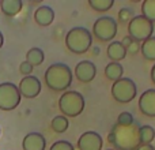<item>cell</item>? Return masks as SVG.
Returning <instances> with one entry per match:
<instances>
[{
  "mask_svg": "<svg viewBox=\"0 0 155 150\" xmlns=\"http://www.w3.org/2000/svg\"><path fill=\"white\" fill-rule=\"evenodd\" d=\"M139 128L136 121L131 126H120L116 123L109 134V142L118 150H136L140 145Z\"/></svg>",
  "mask_w": 155,
  "mask_h": 150,
  "instance_id": "1",
  "label": "cell"
},
{
  "mask_svg": "<svg viewBox=\"0 0 155 150\" xmlns=\"http://www.w3.org/2000/svg\"><path fill=\"white\" fill-rule=\"evenodd\" d=\"M45 83L54 91H64L72 83V71L67 64L54 63L45 71Z\"/></svg>",
  "mask_w": 155,
  "mask_h": 150,
  "instance_id": "2",
  "label": "cell"
},
{
  "mask_svg": "<svg viewBox=\"0 0 155 150\" xmlns=\"http://www.w3.org/2000/svg\"><path fill=\"white\" fill-rule=\"evenodd\" d=\"M68 51L75 55H83L93 45V36L84 27H72L65 36Z\"/></svg>",
  "mask_w": 155,
  "mask_h": 150,
  "instance_id": "3",
  "label": "cell"
},
{
  "mask_svg": "<svg viewBox=\"0 0 155 150\" xmlns=\"http://www.w3.org/2000/svg\"><path fill=\"white\" fill-rule=\"evenodd\" d=\"M59 108L65 118H76L84 109V98L79 91H65L59 100Z\"/></svg>",
  "mask_w": 155,
  "mask_h": 150,
  "instance_id": "4",
  "label": "cell"
},
{
  "mask_svg": "<svg viewBox=\"0 0 155 150\" xmlns=\"http://www.w3.org/2000/svg\"><path fill=\"white\" fill-rule=\"evenodd\" d=\"M128 33L129 37L134 41H146L153 37L154 33V23L144 18L143 15H136L129 21L128 23Z\"/></svg>",
  "mask_w": 155,
  "mask_h": 150,
  "instance_id": "5",
  "label": "cell"
},
{
  "mask_svg": "<svg viewBox=\"0 0 155 150\" xmlns=\"http://www.w3.org/2000/svg\"><path fill=\"white\" fill-rule=\"evenodd\" d=\"M136 93H137L136 85L129 78H121V79L113 82L112 96L117 102H121V104L131 102L136 97Z\"/></svg>",
  "mask_w": 155,
  "mask_h": 150,
  "instance_id": "6",
  "label": "cell"
},
{
  "mask_svg": "<svg viewBox=\"0 0 155 150\" xmlns=\"http://www.w3.org/2000/svg\"><path fill=\"white\" fill-rule=\"evenodd\" d=\"M21 93L16 85L4 82L0 85V109L12 111L21 102Z\"/></svg>",
  "mask_w": 155,
  "mask_h": 150,
  "instance_id": "7",
  "label": "cell"
},
{
  "mask_svg": "<svg viewBox=\"0 0 155 150\" xmlns=\"http://www.w3.org/2000/svg\"><path fill=\"white\" fill-rule=\"evenodd\" d=\"M93 34L99 41H112L117 34V22L110 16H101L94 22Z\"/></svg>",
  "mask_w": 155,
  "mask_h": 150,
  "instance_id": "8",
  "label": "cell"
},
{
  "mask_svg": "<svg viewBox=\"0 0 155 150\" xmlns=\"http://www.w3.org/2000/svg\"><path fill=\"white\" fill-rule=\"evenodd\" d=\"M18 89L21 96H23L25 98H35L41 93V82L37 77L29 75L22 78Z\"/></svg>",
  "mask_w": 155,
  "mask_h": 150,
  "instance_id": "9",
  "label": "cell"
},
{
  "mask_svg": "<svg viewBox=\"0 0 155 150\" xmlns=\"http://www.w3.org/2000/svg\"><path fill=\"white\" fill-rule=\"evenodd\" d=\"M104 141L102 137L95 131H86L78 139L79 150H102Z\"/></svg>",
  "mask_w": 155,
  "mask_h": 150,
  "instance_id": "10",
  "label": "cell"
},
{
  "mask_svg": "<svg viewBox=\"0 0 155 150\" xmlns=\"http://www.w3.org/2000/svg\"><path fill=\"white\" fill-rule=\"evenodd\" d=\"M95 74H97L95 64L88 62V60H82V62L78 63L75 67V77L83 83L91 82L95 78Z\"/></svg>",
  "mask_w": 155,
  "mask_h": 150,
  "instance_id": "11",
  "label": "cell"
},
{
  "mask_svg": "<svg viewBox=\"0 0 155 150\" xmlns=\"http://www.w3.org/2000/svg\"><path fill=\"white\" fill-rule=\"evenodd\" d=\"M139 109L143 115L155 118V89H148L140 96Z\"/></svg>",
  "mask_w": 155,
  "mask_h": 150,
  "instance_id": "12",
  "label": "cell"
},
{
  "mask_svg": "<svg viewBox=\"0 0 155 150\" xmlns=\"http://www.w3.org/2000/svg\"><path fill=\"white\" fill-rule=\"evenodd\" d=\"M23 150H45L46 141L40 132H30L22 141Z\"/></svg>",
  "mask_w": 155,
  "mask_h": 150,
  "instance_id": "13",
  "label": "cell"
},
{
  "mask_svg": "<svg viewBox=\"0 0 155 150\" xmlns=\"http://www.w3.org/2000/svg\"><path fill=\"white\" fill-rule=\"evenodd\" d=\"M54 19V11L48 5H41L34 12V21L40 26H49Z\"/></svg>",
  "mask_w": 155,
  "mask_h": 150,
  "instance_id": "14",
  "label": "cell"
},
{
  "mask_svg": "<svg viewBox=\"0 0 155 150\" xmlns=\"http://www.w3.org/2000/svg\"><path fill=\"white\" fill-rule=\"evenodd\" d=\"M107 56L114 63L121 62L127 56V49L124 48L121 41H113L112 44H109V46H107Z\"/></svg>",
  "mask_w": 155,
  "mask_h": 150,
  "instance_id": "15",
  "label": "cell"
},
{
  "mask_svg": "<svg viewBox=\"0 0 155 150\" xmlns=\"http://www.w3.org/2000/svg\"><path fill=\"white\" fill-rule=\"evenodd\" d=\"M0 10L7 16H14L22 10V0H2Z\"/></svg>",
  "mask_w": 155,
  "mask_h": 150,
  "instance_id": "16",
  "label": "cell"
},
{
  "mask_svg": "<svg viewBox=\"0 0 155 150\" xmlns=\"http://www.w3.org/2000/svg\"><path fill=\"white\" fill-rule=\"evenodd\" d=\"M123 74H124V68L120 63L110 62L109 64L105 67V77H106L107 79L113 80V82L121 79V78H123Z\"/></svg>",
  "mask_w": 155,
  "mask_h": 150,
  "instance_id": "17",
  "label": "cell"
},
{
  "mask_svg": "<svg viewBox=\"0 0 155 150\" xmlns=\"http://www.w3.org/2000/svg\"><path fill=\"white\" fill-rule=\"evenodd\" d=\"M140 51H142V55L144 56L146 60L155 62V37H150L148 40L143 41Z\"/></svg>",
  "mask_w": 155,
  "mask_h": 150,
  "instance_id": "18",
  "label": "cell"
},
{
  "mask_svg": "<svg viewBox=\"0 0 155 150\" xmlns=\"http://www.w3.org/2000/svg\"><path fill=\"white\" fill-rule=\"evenodd\" d=\"M155 138V130L151 126H142L139 128V141L142 145H151Z\"/></svg>",
  "mask_w": 155,
  "mask_h": 150,
  "instance_id": "19",
  "label": "cell"
},
{
  "mask_svg": "<svg viewBox=\"0 0 155 150\" xmlns=\"http://www.w3.org/2000/svg\"><path fill=\"white\" fill-rule=\"evenodd\" d=\"M45 56H44V52L40 48H31L29 52L26 53V62L30 66H40L44 62Z\"/></svg>",
  "mask_w": 155,
  "mask_h": 150,
  "instance_id": "20",
  "label": "cell"
},
{
  "mask_svg": "<svg viewBox=\"0 0 155 150\" xmlns=\"http://www.w3.org/2000/svg\"><path fill=\"white\" fill-rule=\"evenodd\" d=\"M88 4L93 10L98 11V12H105L113 7L114 0H88Z\"/></svg>",
  "mask_w": 155,
  "mask_h": 150,
  "instance_id": "21",
  "label": "cell"
},
{
  "mask_svg": "<svg viewBox=\"0 0 155 150\" xmlns=\"http://www.w3.org/2000/svg\"><path fill=\"white\" fill-rule=\"evenodd\" d=\"M142 15L148 21L155 22V0H144L142 3Z\"/></svg>",
  "mask_w": 155,
  "mask_h": 150,
  "instance_id": "22",
  "label": "cell"
},
{
  "mask_svg": "<svg viewBox=\"0 0 155 150\" xmlns=\"http://www.w3.org/2000/svg\"><path fill=\"white\" fill-rule=\"evenodd\" d=\"M68 126H70V121H68V119L65 116H56L52 120V128H53V131L59 132V134L67 131Z\"/></svg>",
  "mask_w": 155,
  "mask_h": 150,
  "instance_id": "23",
  "label": "cell"
},
{
  "mask_svg": "<svg viewBox=\"0 0 155 150\" xmlns=\"http://www.w3.org/2000/svg\"><path fill=\"white\" fill-rule=\"evenodd\" d=\"M135 123V119L132 116V113L129 112H121L118 115V119H117V124L120 126H131V124Z\"/></svg>",
  "mask_w": 155,
  "mask_h": 150,
  "instance_id": "24",
  "label": "cell"
},
{
  "mask_svg": "<svg viewBox=\"0 0 155 150\" xmlns=\"http://www.w3.org/2000/svg\"><path fill=\"white\" fill-rule=\"evenodd\" d=\"M49 150H74V146L67 141H57L51 146Z\"/></svg>",
  "mask_w": 155,
  "mask_h": 150,
  "instance_id": "25",
  "label": "cell"
},
{
  "mask_svg": "<svg viewBox=\"0 0 155 150\" xmlns=\"http://www.w3.org/2000/svg\"><path fill=\"white\" fill-rule=\"evenodd\" d=\"M134 18V14H132V11L129 10V8H121L120 11H118V19H120L121 22H128Z\"/></svg>",
  "mask_w": 155,
  "mask_h": 150,
  "instance_id": "26",
  "label": "cell"
},
{
  "mask_svg": "<svg viewBox=\"0 0 155 150\" xmlns=\"http://www.w3.org/2000/svg\"><path fill=\"white\" fill-rule=\"evenodd\" d=\"M19 71H21V74L29 77L33 71V66H30L27 62H23V63H21V66H19Z\"/></svg>",
  "mask_w": 155,
  "mask_h": 150,
  "instance_id": "27",
  "label": "cell"
},
{
  "mask_svg": "<svg viewBox=\"0 0 155 150\" xmlns=\"http://www.w3.org/2000/svg\"><path fill=\"white\" fill-rule=\"evenodd\" d=\"M139 49H140L139 44H137V43H136V41H134V43H132V44H131V45H129V46H128V48H127V52H128V51H129V52H131V53H134V55H135V53H136V52H137V51H139Z\"/></svg>",
  "mask_w": 155,
  "mask_h": 150,
  "instance_id": "28",
  "label": "cell"
},
{
  "mask_svg": "<svg viewBox=\"0 0 155 150\" xmlns=\"http://www.w3.org/2000/svg\"><path fill=\"white\" fill-rule=\"evenodd\" d=\"M132 43H134V40H132V38L129 37V36H127V37H124V38H123V41H121V44H123V45H124V48H125V49L128 48V46L131 45Z\"/></svg>",
  "mask_w": 155,
  "mask_h": 150,
  "instance_id": "29",
  "label": "cell"
},
{
  "mask_svg": "<svg viewBox=\"0 0 155 150\" xmlns=\"http://www.w3.org/2000/svg\"><path fill=\"white\" fill-rule=\"evenodd\" d=\"M136 150H155V149L153 145H142V143H140Z\"/></svg>",
  "mask_w": 155,
  "mask_h": 150,
  "instance_id": "30",
  "label": "cell"
},
{
  "mask_svg": "<svg viewBox=\"0 0 155 150\" xmlns=\"http://www.w3.org/2000/svg\"><path fill=\"white\" fill-rule=\"evenodd\" d=\"M151 80H153L155 85V64L153 66V68H151Z\"/></svg>",
  "mask_w": 155,
  "mask_h": 150,
  "instance_id": "31",
  "label": "cell"
},
{
  "mask_svg": "<svg viewBox=\"0 0 155 150\" xmlns=\"http://www.w3.org/2000/svg\"><path fill=\"white\" fill-rule=\"evenodd\" d=\"M3 43H4V38H3V34H2V32H0V48L3 46Z\"/></svg>",
  "mask_w": 155,
  "mask_h": 150,
  "instance_id": "32",
  "label": "cell"
},
{
  "mask_svg": "<svg viewBox=\"0 0 155 150\" xmlns=\"http://www.w3.org/2000/svg\"><path fill=\"white\" fill-rule=\"evenodd\" d=\"M106 150H114V149H106Z\"/></svg>",
  "mask_w": 155,
  "mask_h": 150,
  "instance_id": "33",
  "label": "cell"
}]
</instances>
